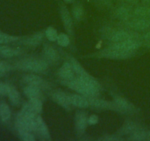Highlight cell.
Instances as JSON below:
<instances>
[{
  "mask_svg": "<svg viewBox=\"0 0 150 141\" xmlns=\"http://www.w3.org/2000/svg\"><path fill=\"white\" fill-rule=\"evenodd\" d=\"M98 116L95 115H91L90 117L88 119V123L91 125H95L98 123Z\"/></svg>",
  "mask_w": 150,
  "mask_h": 141,
  "instance_id": "obj_33",
  "label": "cell"
},
{
  "mask_svg": "<svg viewBox=\"0 0 150 141\" xmlns=\"http://www.w3.org/2000/svg\"><path fill=\"white\" fill-rule=\"evenodd\" d=\"M127 24L131 28L138 30H144L150 27V19L149 18L139 17V19H134L129 22Z\"/></svg>",
  "mask_w": 150,
  "mask_h": 141,
  "instance_id": "obj_7",
  "label": "cell"
},
{
  "mask_svg": "<svg viewBox=\"0 0 150 141\" xmlns=\"http://www.w3.org/2000/svg\"><path fill=\"white\" fill-rule=\"evenodd\" d=\"M7 95H8L9 98H10V101L14 105H18V104L20 103V99L21 97L19 95V93L16 90V89L15 88H13V86H9V90L8 93H7Z\"/></svg>",
  "mask_w": 150,
  "mask_h": 141,
  "instance_id": "obj_18",
  "label": "cell"
},
{
  "mask_svg": "<svg viewBox=\"0 0 150 141\" xmlns=\"http://www.w3.org/2000/svg\"><path fill=\"white\" fill-rule=\"evenodd\" d=\"M149 140H150V138H149Z\"/></svg>",
  "mask_w": 150,
  "mask_h": 141,
  "instance_id": "obj_39",
  "label": "cell"
},
{
  "mask_svg": "<svg viewBox=\"0 0 150 141\" xmlns=\"http://www.w3.org/2000/svg\"><path fill=\"white\" fill-rule=\"evenodd\" d=\"M70 64L72 65V67H73L75 73H76L78 76L80 75L81 73H83L85 70L83 68V67L81 66L80 63H79L77 60H75V59H71V60H70Z\"/></svg>",
  "mask_w": 150,
  "mask_h": 141,
  "instance_id": "obj_29",
  "label": "cell"
},
{
  "mask_svg": "<svg viewBox=\"0 0 150 141\" xmlns=\"http://www.w3.org/2000/svg\"><path fill=\"white\" fill-rule=\"evenodd\" d=\"M18 39V38L15 36H12V35H7V34H4L0 32V44H5L13 42Z\"/></svg>",
  "mask_w": 150,
  "mask_h": 141,
  "instance_id": "obj_26",
  "label": "cell"
},
{
  "mask_svg": "<svg viewBox=\"0 0 150 141\" xmlns=\"http://www.w3.org/2000/svg\"><path fill=\"white\" fill-rule=\"evenodd\" d=\"M44 54L48 62L54 63L59 60V54L57 50L53 46L49 45H47L45 46L44 49Z\"/></svg>",
  "mask_w": 150,
  "mask_h": 141,
  "instance_id": "obj_15",
  "label": "cell"
},
{
  "mask_svg": "<svg viewBox=\"0 0 150 141\" xmlns=\"http://www.w3.org/2000/svg\"><path fill=\"white\" fill-rule=\"evenodd\" d=\"M36 121H37L36 132H38L41 136L45 138V139H50V135H49V132H48V127H47V126L45 125V122L43 121L42 118H41L40 116H37Z\"/></svg>",
  "mask_w": 150,
  "mask_h": 141,
  "instance_id": "obj_14",
  "label": "cell"
},
{
  "mask_svg": "<svg viewBox=\"0 0 150 141\" xmlns=\"http://www.w3.org/2000/svg\"><path fill=\"white\" fill-rule=\"evenodd\" d=\"M69 98L71 104L80 108H86L89 104L87 98L78 94H70L69 95Z\"/></svg>",
  "mask_w": 150,
  "mask_h": 141,
  "instance_id": "obj_9",
  "label": "cell"
},
{
  "mask_svg": "<svg viewBox=\"0 0 150 141\" xmlns=\"http://www.w3.org/2000/svg\"><path fill=\"white\" fill-rule=\"evenodd\" d=\"M28 103L36 113H40L42 111V104L40 98H29V101Z\"/></svg>",
  "mask_w": 150,
  "mask_h": 141,
  "instance_id": "obj_22",
  "label": "cell"
},
{
  "mask_svg": "<svg viewBox=\"0 0 150 141\" xmlns=\"http://www.w3.org/2000/svg\"><path fill=\"white\" fill-rule=\"evenodd\" d=\"M64 1H66V2H71V1H73V0H64Z\"/></svg>",
  "mask_w": 150,
  "mask_h": 141,
  "instance_id": "obj_38",
  "label": "cell"
},
{
  "mask_svg": "<svg viewBox=\"0 0 150 141\" xmlns=\"http://www.w3.org/2000/svg\"><path fill=\"white\" fill-rule=\"evenodd\" d=\"M135 14L139 17L150 18V7L149 6H144L139 7L135 10Z\"/></svg>",
  "mask_w": 150,
  "mask_h": 141,
  "instance_id": "obj_21",
  "label": "cell"
},
{
  "mask_svg": "<svg viewBox=\"0 0 150 141\" xmlns=\"http://www.w3.org/2000/svg\"><path fill=\"white\" fill-rule=\"evenodd\" d=\"M144 39L146 42H148V43L150 44V31L149 32H147L146 35H145Z\"/></svg>",
  "mask_w": 150,
  "mask_h": 141,
  "instance_id": "obj_34",
  "label": "cell"
},
{
  "mask_svg": "<svg viewBox=\"0 0 150 141\" xmlns=\"http://www.w3.org/2000/svg\"><path fill=\"white\" fill-rule=\"evenodd\" d=\"M57 43L61 46H67L70 43V39H69L68 36L65 34H59L58 35V38L57 40Z\"/></svg>",
  "mask_w": 150,
  "mask_h": 141,
  "instance_id": "obj_30",
  "label": "cell"
},
{
  "mask_svg": "<svg viewBox=\"0 0 150 141\" xmlns=\"http://www.w3.org/2000/svg\"><path fill=\"white\" fill-rule=\"evenodd\" d=\"M149 45H150V44H149Z\"/></svg>",
  "mask_w": 150,
  "mask_h": 141,
  "instance_id": "obj_40",
  "label": "cell"
},
{
  "mask_svg": "<svg viewBox=\"0 0 150 141\" xmlns=\"http://www.w3.org/2000/svg\"><path fill=\"white\" fill-rule=\"evenodd\" d=\"M23 82L28 85H32V86H36L40 88L41 87H43L45 85V82L43 79L37 75L35 74H29L24 76L23 79Z\"/></svg>",
  "mask_w": 150,
  "mask_h": 141,
  "instance_id": "obj_11",
  "label": "cell"
},
{
  "mask_svg": "<svg viewBox=\"0 0 150 141\" xmlns=\"http://www.w3.org/2000/svg\"><path fill=\"white\" fill-rule=\"evenodd\" d=\"M53 99L54 101L61 105L65 109H70L71 103H70L69 95H66L62 91H57L53 93Z\"/></svg>",
  "mask_w": 150,
  "mask_h": 141,
  "instance_id": "obj_8",
  "label": "cell"
},
{
  "mask_svg": "<svg viewBox=\"0 0 150 141\" xmlns=\"http://www.w3.org/2000/svg\"><path fill=\"white\" fill-rule=\"evenodd\" d=\"M65 82H67V86L69 88H71L72 90H75L76 92L82 94L83 95H86L88 97H92L95 96V95H96L98 93V91L89 88L86 84L83 83L81 80H80L79 78Z\"/></svg>",
  "mask_w": 150,
  "mask_h": 141,
  "instance_id": "obj_2",
  "label": "cell"
},
{
  "mask_svg": "<svg viewBox=\"0 0 150 141\" xmlns=\"http://www.w3.org/2000/svg\"><path fill=\"white\" fill-rule=\"evenodd\" d=\"M73 16H74L75 19H81L82 16H83V8L81 5H75V7H73Z\"/></svg>",
  "mask_w": 150,
  "mask_h": 141,
  "instance_id": "obj_31",
  "label": "cell"
},
{
  "mask_svg": "<svg viewBox=\"0 0 150 141\" xmlns=\"http://www.w3.org/2000/svg\"><path fill=\"white\" fill-rule=\"evenodd\" d=\"M17 67L22 70L40 73V72H43L47 70L48 64L45 60L28 58L19 62L17 64Z\"/></svg>",
  "mask_w": 150,
  "mask_h": 141,
  "instance_id": "obj_1",
  "label": "cell"
},
{
  "mask_svg": "<svg viewBox=\"0 0 150 141\" xmlns=\"http://www.w3.org/2000/svg\"><path fill=\"white\" fill-rule=\"evenodd\" d=\"M133 53L128 52V51H122V50L118 49V48H114L110 46L107 49L104 50L100 53L101 56L106 58L111 59H125L128 58L132 55Z\"/></svg>",
  "mask_w": 150,
  "mask_h": 141,
  "instance_id": "obj_3",
  "label": "cell"
},
{
  "mask_svg": "<svg viewBox=\"0 0 150 141\" xmlns=\"http://www.w3.org/2000/svg\"><path fill=\"white\" fill-rule=\"evenodd\" d=\"M78 76H79L78 78H79L80 80H81L83 83L86 84L87 86H89V88H91L92 89L99 92L100 90V85L99 82H98L95 78H93L92 76H90L89 73H86L85 70L83 73H81L80 75H79Z\"/></svg>",
  "mask_w": 150,
  "mask_h": 141,
  "instance_id": "obj_5",
  "label": "cell"
},
{
  "mask_svg": "<svg viewBox=\"0 0 150 141\" xmlns=\"http://www.w3.org/2000/svg\"><path fill=\"white\" fill-rule=\"evenodd\" d=\"M60 13H61V17L62 19V21L64 23V27L67 30V32L71 33L72 32V26H73V22H72L71 16H70V13H69L68 10L64 6H62L61 10H60Z\"/></svg>",
  "mask_w": 150,
  "mask_h": 141,
  "instance_id": "obj_12",
  "label": "cell"
},
{
  "mask_svg": "<svg viewBox=\"0 0 150 141\" xmlns=\"http://www.w3.org/2000/svg\"><path fill=\"white\" fill-rule=\"evenodd\" d=\"M143 1L145 4H146V5L150 7V0H143Z\"/></svg>",
  "mask_w": 150,
  "mask_h": 141,
  "instance_id": "obj_36",
  "label": "cell"
},
{
  "mask_svg": "<svg viewBox=\"0 0 150 141\" xmlns=\"http://www.w3.org/2000/svg\"><path fill=\"white\" fill-rule=\"evenodd\" d=\"M117 15L120 19H123V20H127L131 15V11L127 7H122L117 10Z\"/></svg>",
  "mask_w": 150,
  "mask_h": 141,
  "instance_id": "obj_24",
  "label": "cell"
},
{
  "mask_svg": "<svg viewBox=\"0 0 150 141\" xmlns=\"http://www.w3.org/2000/svg\"><path fill=\"white\" fill-rule=\"evenodd\" d=\"M24 94L29 98H40L41 91L40 88L32 85H28L23 90Z\"/></svg>",
  "mask_w": 150,
  "mask_h": 141,
  "instance_id": "obj_17",
  "label": "cell"
},
{
  "mask_svg": "<svg viewBox=\"0 0 150 141\" xmlns=\"http://www.w3.org/2000/svg\"><path fill=\"white\" fill-rule=\"evenodd\" d=\"M20 54V51L7 46H0V55L4 57H13Z\"/></svg>",
  "mask_w": 150,
  "mask_h": 141,
  "instance_id": "obj_19",
  "label": "cell"
},
{
  "mask_svg": "<svg viewBox=\"0 0 150 141\" xmlns=\"http://www.w3.org/2000/svg\"><path fill=\"white\" fill-rule=\"evenodd\" d=\"M42 34H36V35H32V37H29V38L25 41V43L29 46H37L40 43L42 40Z\"/></svg>",
  "mask_w": 150,
  "mask_h": 141,
  "instance_id": "obj_25",
  "label": "cell"
},
{
  "mask_svg": "<svg viewBox=\"0 0 150 141\" xmlns=\"http://www.w3.org/2000/svg\"><path fill=\"white\" fill-rule=\"evenodd\" d=\"M11 115L10 107L6 103H2L0 104V117L3 121H7L10 119Z\"/></svg>",
  "mask_w": 150,
  "mask_h": 141,
  "instance_id": "obj_20",
  "label": "cell"
},
{
  "mask_svg": "<svg viewBox=\"0 0 150 141\" xmlns=\"http://www.w3.org/2000/svg\"><path fill=\"white\" fill-rule=\"evenodd\" d=\"M18 132L19 136L21 137L22 140L26 141H33L35 140V137L32 135L30 131L27 130L25 129H17Z\"/></svg>",
  "mask_w": 150,
  "mask_h": 141,
  "instance_id": "obj_23",
  "label": "cell"
},
{
  "mask_svg": "<svg viewBox=\"0 0 150 141\" xmlns=\"http://www.w3.org/2000/svg\"><path fill=\"white\" fill-rule=\"evenodd\" d=\"M88 101H89V104H91L92 107L98 109H113L114 107H117L115 104L113 105L111 103L108 102V101H105V100L95 98H94V96L89 97Z\"/></svg>",
  "mask_w": 150,
  "mask_h": 141,
  "instance_id": "obj_10",
  "label": "cell"
},
{
  "mask_svg": "<svg viewBox=\"0 0 150 141\" xmlns=\"http://www.w3.org/2000/svg\"><path fill=\"white\" fill-rule=\"evenodd\" d=\"M125 1H129V2H136L137 0H125Z\"/></svg>",
  "mask_w": 150,
  "mask_h": 141,
  "instance_id": "obj_37",
  "label": "cell"
},
{
  "mask_svg": "<svg viewBox=\"0 0 150 141\" xmlns=\"http://www.w3.org/2000/svg\"><path fill=\"white\" fill-rule=\"evenodd\" d=\"M110 39L113 41V43H119L129 40L137 39V36L126 31H117L110 35Z\"/></svg>",
  "mask_w": 150,
  "mask_h": 141,
  "instance_id": "obj_4",
  "label": "cell"
},
{
  "mask_svg": "<svg viewBox=\"0 0 150 141\" xmlns=\"http://www.w3.org/2000/svg\"><path fill=\"white\" fill-rule=\"evenodd\" d=\"M115 105L117 110L120 111H132L134 109L133 106L130 102L120 97L115 98Z\"/></svg>",
  "mask_w": 150,
  "mask_h": 141,
  "instance_id": "obj_16",
  "label": "cell"
},
{
  "mask_svg": "<svg viewBox=\"0 0 150 141\" xmlns=\"http://www.w3.org/2000/svg\"><path fill=\"white\" fill-rule=\"evenodd\" d=\"M75 71L70 63H65L59 69V74L65 82L73 80L75 79Z\"/></svg>",
  "mask_w": 150,
  "mask_h": 141,
  "instance_id": "obj_6",
  "label": "cell"
},
{
  "mask_svg": "<svg viewBox=\"0 0 150 141\" xmlns=\"http://www.w3.org/2000/svg\"><path fill=\"white\" fill-rule=\"evenodd\" d=\"M103 140H118L117 137H106L104 138Z\"/></svg>",
  "mask_w": 150,
  "mask_h": 141,
  "instance_id": "obj_35",
  "label": "cell"
},
{
  "mask_svg": "<svg viewBox=\"0 0 150 141\" xmlns=\"http://www.w3.org/2000/svg\"><path fill=\"white\" fill-rule=\"evenodd\" d=\"M45 35L47 38L51 41H55L57 40L58 38V33L57 30L53 27H48L45 31Z\"/></svg>",
  "mask_w": 150,
  "mask_h": 141,
  "instance_id": "obj_27",
  "label": "cell"
},
{
  "mask_svg": "<svg viewBox=\"0 0 150 141\" xmlns=\"http://www.w3.org/2000/svg\"><path fill=\"white\" fill-rule=\"evenodd\" d=\"M9 86H10V85H7V84L0 82V95H7V93H8V90H9Z\"/></svg>",
  "mask_w": 150,
  "mask_h": 141,
  "instance_id": "obj_32",
  "label": "cell"
},
{
  "mask_svg": "<svg viewBox=\"0 0 150 141\" xmlns=\"http://www.w3.org/2000/svg\"><path fill=\"white\" fill-rule=\"evenodd\" d=\"M139 130H140V129H139V127L137 125L134 124V123H130V124L126 125L121 131L123 134H133Z\"/></svg>",
  "mask_w": 150,
  "mask_h": 141,
  "instance_id": "obj_28",
  "label": "cell"
},
{
  "mask_svg": "<svg viewBox=\"0 0 150 141\" xmlns=\"http://www.w3.org/2000/svg\"><path fill=\"white\" fill-rule=\"evenodd\" d=\"M88 119L86 115L83 112H79L76 115V125L79 132H83L86 127Z\"/></svg>",
  "mask_w": 150,
  "mask_h": 141,
  "instance_id": "obj_13",
  "label": "cell"
}]
</instances>
